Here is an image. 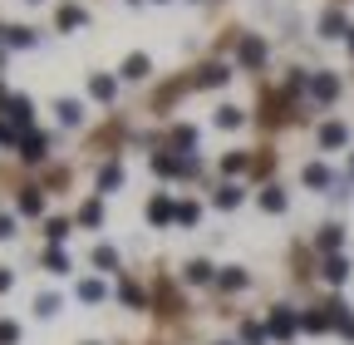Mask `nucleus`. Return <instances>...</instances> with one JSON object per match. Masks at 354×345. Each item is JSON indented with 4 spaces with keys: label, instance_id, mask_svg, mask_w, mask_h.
Here are the masks:
<instances>
[{
    "label": "nucleus",
    "instance_id": "2f4dec72",
    "mask_svg": "<svg viewBox=\"0 0 354 345\" xmlns=\"http://www.w3.org/2000/svg\"><path fill=\"white\" fill-rule=\"evenodd\" d=\"M94 267H99V272H113V267H118V251L99 242V247H94Z\"/></svg>",
    "mask_w": 354,
    "mask_h": 345
},
{
    "label": "nucleus",
    "instance_id": "c03bdc74",
    "mask_svg": "<svg viewBox=\"0 0 354 345\" xmlns=\"http://www.w3.org/2000/svg\"><path fill=\"white\" fill-rule=\"evenodd\" d=\"M216 345H232V340H216Z\"/></svg>",
    "mask_w": 354,
    "mask_h": 345
},
{
    "label": "nucleus",
    "instance_id": "f03ea898",
    "mask_svg": "<svg viewBox=\"0 0 354 345\" xmlns=\"http://www.w3.org/2000/svg\"><path fill=\"white\" fill-rule=\"evenodd\" d=\"M310 99H315V104H335L339 99V74H310Z\"/></svg>",
    "mask_w": 354,
    "mask_h": 345
},
{
    "label": "nucleus",
    "instance_id": "4c0bfd02",
    "mask_svg": "<svg viewBox=\"0 0 354 345\" xmlns=\"http://www.w3.org/2000/svg\"><path fill=\"white\" fill-rule=\"evenodd\" d=\"M246 163H251V158H246V153H227V158H221V168H227V172H241V168H246Z\"/></svg>",
    "mask_w": 354,
    "mask_h": 345
},
{
    "label": "nucleus",
    "instance_id": "7c9ffc66",
    "mask_svg": "<svg viewBox=\"0 0 354 345\" xmlns=\"http://www.w3.org/2000/svg\"><path fill=\"white\" fill-rule=\"evenodd\" d=\"M88 94L109 104V99H113V79H109V74H94V79H88Z\"/></svg>",
    "mask_w": 354,
    "mask_h": 345
},
{
    "label": "nucleus",
    "instance_id": "6e6552de",
    "mask_svg": "<svg viewBox=\"0 0 354 345\" xmlns=\"http://www.w3.org/2000/svg\"><path fill=\"white\" fill-rule=\"evenodd\" d=\"M227 79H232L227 64H202V69H197V89H221Z\"/></svg>",
    "mask_w": 354,
    "mask_h": 345
},
{
    "label": "nucleus",
    "instance_id": "a19ab883",
    "mask_svg": "<svg viewBox=\"0 0 354 345\" xmlns=\"http://www.w3.org/2000/svg\"><path fill=\"white\" fill-rule=\"evenodd\" d=\"M0 291H10V272L6 267H0Z\"/></svg>",
    "mask_w": 354,
    "mask_h": 345
},
{
    "label": "nucleus",
    "instance_id": "72a5a7b5",
    "mask_svg": "<svg viewBox=\"0 0 354 345\" xmlns=\"http://www.w3.org/2000/svg\"><path fill=\"white\" fill-rule=\"evenodd\" d=\"M118 296H123V306H133V311H143V306H148V296L133 286V281H123V291H118Z\"/></svg>",
    "mask_w": 354,
    "mask_h": 345
},
{
    "label": "nucleus",
    "instance_id": "c85d7f7f",
    "mask_svg": "<svg viewBox=\"0 0 354 345\" xmlns=\"http://www.w3.org/2000/svg\"><path fill=\"white\" fill-rule=\"evenodd\" d=\"M79 222H84V227H99V222H104V202H99V197L84 202V207H79Z\"/></svg>",
    "mask_w": 354,
    "mask_h": 345
},
{
    "label": "nucleus",
    "instance_id": "b1692460",
    "mask_svg": "<svg viewBox=\"0 0 354 345\" xmlns=\"http://www.w3.org/2000/svg\"><path fill=\"white\" fill-rule=\"evenodd\" d=\"M44 272H55V276H64V272H69V251L50 247V251H44Z\"/></svg>",
    "mask_w": 354,
    "mask_h": 345
},
{
    "label": "nucleus",
    "instance_id": "cd10ccee",
    "mask_svg": "<svg viewBox=\"0 0 354 345\" xmlns=\"http://www.w3.org/2000/svg\"><path fill=\"white\" fill-rule=\"evenodd\" d=\"M123 183V168L118 163H109V168H99V193H113Z\"/></svg>",
    "mask_w": 354,
    "mask_h": 345
},
{
    "label": "nucleus",
    "instance_id": "37998d69",
    "mask_svg": "<svg viewBox=\"0 0 354 345\" xmlns=\"http://www.w3.org/2000/svg\"><path fill=\"white\" fill-rule=\"evenodd\" d=\"M344 45H349V55H354V30H349V35H344Z\"/></svg>",
    "mask_w": 354,
    "mask_h": 345
},
{
    "label": "nucleus",
    "instance_id": "4be33fe9",
    "mask_svg": "<svg viewBox=\"0 0 354 345\" xmlns=\"http://www.w3.org/2000/svg\"><path fill=\"white\" fill-rule=\"evenodd\" d=\"M84 20H88V15H84L79 6H59V15H55V25H59V30H79Z\"/></svg>",
    "mask_w": 354,
    "mask_h": 345
},
{
    "label": "nucleus",
    "instance_id": "473e14b6",
    "mask_svg": "<svg viewBox=\"0 0 354 345\" xmlns=\"http://www.w3.org/2000/svg\"><path fill=\"white\" fill-rule=\"evenodd\" d=\"M35 316H44V321H50V316H59V296H55V291H44V296L35 301Z\"/></svg>",
    "mask_w": 354,
    "mask_h": 345
},
{
    "label": "nucleus",
    "instance_id": "4468645a",
    "mask_svg": "<svg viewBox=\"0 0 354 345\" xmlns=\"http://www.w3.org/2000/svg\"><path fill=\"white\" fill-rule=\"evenodd\" d=\"M344 143H349V128H344V123H325V128H320V148H325V153H330V148H344Z\"/></svg>",
    "mask_w": 354,
    "mask_h": 345
},
{
    "label": "nucleus",
    "instance_id": "1a4fd4ad",
    "mask_svg": "<svg viewBox=\"0 0 354 345\" xmlns=\"http://www.w3.org/2000/svg\"><path fill=\"white\" fill-rule=\"evenodd\" d=\"M315 247H320L325 256H339V247H344V227H339V222H330V227H320V237H315Z\"/></svg>",
    "mask_w": 354,
    "mask_h": 345
},
{
    "label": "nucleus",
    "instance_id": "9b49d317",
    "mask_svg": "<svg viewBox=\"0 0 354 345\" xmlns=\"http://www.w3.org/2000/svg\"><path fill=\"white\" fill-rule=\"evenodd\" d=\"M320 276H325L330 286H344V281H349V262H344V251H339V256H325Z\"/></svg>",
    "mask_w": 354,
    "mask_h": 345
},
{
    "label": "nucleus",
    "instance_id": "5701e85b",
    "mask_svg": "<svg viewBox=\"0 0 354 345\" xmlns=\"http://www.w3.org/2000/svg\"><path fill=\"white\" fill-rule=\"evenodd\" d=\"M55 114H59V123H64V128H74V123L84 118V109H79V99H59V104H55Z\"/></svg>",
    "mask_w": 354,
    "mask_h": 345
},
{
    "label": "nucleus",
    "instance_id": "58836bf2",
    "mask_svg": "<svg viewBox=\"0 0 354 345\" xmlns=\"http://www.w3.org/2000/svg\"><path fill=\"white\" fill-rule=\"evenodd\" d=\"M15 237V218H6V212H0V242H10Z\"/></svg>",
    "mask_w": 354,
    "mask_h": 345
},
{
    "label": "nucleus",
    "instance_id": "c756f323",
    "mask_svg": "<svg viewBox=\"0 0 354 345\" xmlns=\"http://www.w3.org/2000/svg\"><path fill=\"white\" fill-rule=\"evenodd\" d=\"M44 237H50V247H59L69 237V218H50V222H44Z\"/></svg>",
    "mask_w": 354,
    "mask_h": 345
},
{
    "label": "nucleus",
    "instance_id": "412c9836",
    "mask_svg": "<svg viewBox=\"0 0 354 345\" xmlns=\"http://www.w3.org/2000/svg\"><path fill=\"white\" fill-rule=\"evenodd\" d=\"M236 202H241V188H236V183H227V188L212 193V207H221V212H232Z\"/></svg>",
    "mask_w": 354,
    "mask_h": 345
},
{
    "label": "nucleus",
    "instance_id": "f257e3e1",
    "mask_svg": "<svg viewBox=\"0 0 354 345\" xmlns=\"http://www.w3.org/2000/svg\"><path fill=\"white\" fill-rule=\"evenodd\" d=\"M266 330H271V340H295L300 316H295L290 306H276V311H271V321H266Z\"/></svg>",
    "mask_w": 354,
    "mask_h": 345
},
{
    "label": "nucleus",
    "instance_id": "e433bc0d",
    "mask_svg": "<svg viewBox=\"0 0 354 345\" xmlns=\"http://www.w3.org/2000/svg\"><path fill=\"white\" fill-rule=\"evenodd\" d=\"M20 340V326L15 321H0V345H15Z\"/></svg>",
    "mask_w": 354,
    "mask_h": 345
},
{
    "label": "nucleus",
    "instance_id": "ddd939ff",
    "mask_svg": "<svg viewBox=\"0 0 354 345\" xmlns=\"http://www.w3.org/2000/svg\"><path fill=\"white\" fill-rule=\"evenodd\" d=\"M44 148H50L44 134H20V158L25 163H44Z\"/></svg>",
    "mask_w": 354,
    "mask_h": 345
},
{
    "label": "nucleus",
    "instance_id": "79ce46f5",
    "mask_svg": "<svg viewBox=\"0 0 354 345\" xmlns=\"http://www.w3.org/2000/svg\"><path fill=\"white\" fill-rule=\"evenodd\" d=\"M0 45H10V30H6V25H0Z\"/></svg>",
    "mask_w": 354,
    "mask_h": 345
},
{
    "label": "nucleus",
    "instance_id": "ea45409f",
    "mask_svg": "<svg viewBox=\"0 0 354 345\" xmlns=\"http://www.w3.org/2000/svg\"><path fill=\"white\" fill-rule=\"evenodd\" d=\"M0 143H15V148H20V134H15L10 123H0Z\"/></svg>",
    "mask_w": 354,
    "mask_h": 345
},
{
    "label": "nucleus",
    "instance_id": "20e7f679",
    "mask_svg": "<svg viewBox=\"0 0 354 345\" xmlns=\"http://www.w3.org/2000/svg\"><path fill=\"white\" fill-rule=\"evenodd\" d=\"M236 60H241L246 69H261V64H266V39H261V35H246L241 50H236Z\"/></svg>",
    "mask_w": 354,
    "mask_h": 345
},
{
    "label": "nucleus",
    "instance_id": "bb28decb",
    "mask_svg": "<svg viewBox=\"0 0 354 345\" xmlns=\"http://www.w3.org/2000/svg\"><path fill=\"white\" fill-rule=\"evenodd\" d=\"M212 123H216V128H241V109H232V104H221V109L212 114Z\"/></svg>",
    "mask_w": 354,
    "mask_h": 345
},
{
    "label": "nucleus",
    "instance_id": "7ed1b4c3",
    "mask_svg": "<svg viewBox=\"0 0 354 345\" xmlns=\"http://www.w3.org/2000/svg\"><path fill=\"white\" fill-rule=\"evenodd\" d=\"M6 118H10V128H30V118H35V104H30V94H10V104H6Z\"/></svg>",
    "mask_w": 354,
    "mask_h": 345
},
{
    "label": "nucleus",
    "instance_id": "a878e982",
    "mask_svg": "<svg viewBox=\"0 0 354 345\" xmlns=\"http://www.w3.org/2000/svg\"><path fill=\"white\" fill-rule=\"evenodd\" d=\"M35 39H39V35H35L30 25H15V30H10V50H35Z\"/></svg>",
    "mask_w": 354,
    "mask_h": 345
},
{
    "label": "nucleus",
    "instance_id": "0eeeda50",
    "mask_svg": "<svg viewBox=\"0 0 354 345\" xmlns=\"http://www.w3.org/2000/svg\"><path fill=\"white\" fill-rule=\"evenodd\" d=\"M300 330H310V335H325V330H335V321H330V306H315V311H305V316H300Z\"/></svg>",
    "mask_w": 354,
    "mask_h": 345
},
{
    "label": "nucleus",
    "instance_id": "2eb2a0df",
    "mask_svg": "<svg viewBox=\"0 0 354 345\" xmlns=\"http://www.w3.org/2000/svg\"><path fill=\"white\" fill-rule=\"evenodd\" d=\"M183 276H187L192 286H207V281H216V267H212V262H187Z\"/></svg>",
    "mask_w": 354,
    "mask_h": 345
},
{
    "label": "nucleus",
    "instance_id": "39448f33",
    "mask_svg": "<svg viewBox=\"0 0 354 345\" xmlns=\"http://www.w3.org/2000/svg\"><path fill=\"white\" fill-rule=\"evenodd\" d=\"M15 212L39 218V212H44V188H20V193H15Z\"/></svg>",
    "mask_w": 354,
    "mask_h": 345
},
{
    "label": "nucleus",
    "instance_id": "423d86ee",
    "mask_svg": "<svg viewBox=\"0 0 354 345\" xmlns=\"http://www.w3.org/2000/svg\"><path fill=\"white\" fill-rule=\"evenodd\" d=\"M349 30H354V25L344 20V10H325V15H320V35H325V39H344Z\"/></svg>",
    "mask_w": 354,
    "mask_h": 345
},
{
    "label": "nucleus",
    "instance_id": "f3484780",
    "mask_svg": "<svg viewBox=\"0 0 354 345\" xmlns=\"http://www.w3.org/2000/svg\"><path fill=\"white\" fill-rule=\"evenodd\" d=\"M305 188H335V172L325 163H310L305 168Z\"/></svg>",
    "mask_w": 354,
    "mask_h": 345
},
{
    "label": "nucleus",
    "instance_id": "c9c22d12",
    "mask_svg": "<svg viewBox=\"0 0 354 345\" xmlns=\"http://www.w3.org/2000/svg\"><path fill=\"white\" fill-rule=\"evenodd\" d=\"M197 218H202L197 202H177V222H183V227H197Z\"/></svg>",
    "mask_w": 354,
    "mask_h": 345
},
{
    "label": "nucleus",
    "instance_id": "6ab92c4d",
    "mask_svg": "<svg viewBox=\"0 0 354 345\" xmlns=\"http://www.w3.org/2000/svg\"><path fill=\"white\" fill-rule=\"evenodd\" d=\"M153 172H162V178H183V158H172V153H153Z\"/></svg>",
    "mask_w": 354,
    "mask_h": 345
},
{
    "label": "nucleus",
    "instance_id": "a211bd4d",
    "mask_svg": "<svg viewBox=\"0 0 354 345\" xmlns=\"http://www.w3.org/2000/svg\"><path fill=\"white\" fill-rule=\"evenodd\" d=\"M104 296H109V286H104V281H94V276L79 281V301H84V306H99Z\"/></svg>",
    "mask_w": 354,
    "mask_h": 345
},
{
    "label": "nucleus",
    "instance_id": "aec40b11",
    "mask_svg": "<svg viewBox=\"0 0 354 345\" xmlns=\"http://www.w3.org/2000/svg\"><path fill=\"white\" fill-rule=\"evenodd\" d=\"M148 74H153L148 55H128V60H123V79H148Z\"/></svg>",
    "mask_w": 354,
    "mask_h": 345
},
{
    "label": "nucleus",
    "instance_id": "f8f14e48",
    "mask_svg": "<svg viewBox=\"0 0 354 345\" xmlns=\"http://www.w3.org/2000/svg\"><path fill=\"white\" fill-rule=\"evenodd\" d=\"M330 321H335V330H339L344 340H354V311L344 306V301H330Z\"/></svg>",
    "mask_w": 354,
    "mask_h": 345
},
{
    "label": "nucleus",
    "instance_id": "f704fd0d",
    "mask_svg": "<svg viewBox=\"0 0 354 345\" xmlns=\"http://www.w3.org/2000/svg\"><path fill=\"white\" fill-rule=\"evenodd\" d=\"M261 207H266V212H286V193H281V188H266V193H261Z\"/></svg>",
    "mask_w": 354,
    "mask_h": 345
},
{
    "label": "nucleus",
    "instance_id": "9d476101",
    "mask_svg": "<svg viewBox=\"0 0 354 345\" xmlns=\"http://www.w3.org/2000/svg\"><path fill=\"white\" fill-rule=\"evenodd\" d=\"M148 218H153V227L177 222V202H172V197H153V202H148Z\"/></svg>",
    "mask_w": 354,
    "mask_h": 345
},
{
    "label": "nucleus",
    "instance_id": "dca6fc26",
    "mask_svg": "<svg viewBox=\"0 0 354 345\" xmlns=\"http://www.w3.org/2000/svg\"><path fill=\"white\" fill-rule=\"evenodd\" d=\"M246 281H251V276H246L241 267H221V272H216V286H221V291H241Z\"/></svg>",
    "mask_w": 354,
    "mask_h": 345
},
{
    "label": "nucleus",
    "instance_id": "393cba45",
    "mask_svg": "<svg viewBox=\"0 0 354 345\" xmlns=\"http://www.w3.org/2000/svg\"><path fill=\"white\" fill-rule=\"evenodd\" d=\"M266 340H271V330H266L261 321H246L241 326V345H266Z\"/></svg>",
    "mask_w": 354,
    "mask_h": 345
}]
</instances>
